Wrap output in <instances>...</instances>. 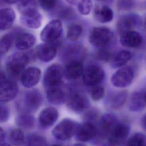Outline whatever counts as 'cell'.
Listing matches in <instances>:
<instances>
[{"label": "cell", "mask_w": 146, "mask_h": 146, "mask_svg": "<svg viewBox=\"0 0 146 146\" xmlns=\"http://www.w3.org/2000/svg\"><path fill=\"white\" fill-rule=\"evenodd\" d=\"M29 62V57L25 53L15 52L10 55L6 62V68L12 76L17 77L25 70Z\"/></svg>", "instance_id": "1"}, {"label": "cell", "mask_w": 146, "mask_h": 146, "mask_svg": "<svg viewBox=\"0 0 146 146\" xmlns=\"http://www.w3.org/2000/svg\"><path fill=\"white\" fill-rule=\"evenodd\" d=\"M113 38V34L107 27H95L90 32L89 41L94 47L104 48L108 46Z\"/></svg>", "instance_id": "2"}, {"label": "cell", "mask_w": 146, "mask_h": 146, "mask_svg": "<svg viewBox=\"0 0 146 146\" xmlns=\"http://www.w3.org/2000/svg\"><path fill=\"white\" fill-rule=\"evenodd\" d=\"M78 124L74 120L66 118L58 123L52 130V135L58 140H70L75 133Z\"/></svg>", "instance_id": "3"}, {"label": "cell", "mask_w": 146, "mask_h": 146, "mask_svg": "<svg viewBox=\"0 0 146 146\" xmlns=\"http://www.w3.org/2000/svg\"><path fill=\"white\" fill-rule=\"evenodd\" d=\"M42 102L43 97L41 93L36 89L30 90L25 93L19 107L21 112H34L40 107Z\"/></svg>", "instance_id": "4"}, {"label": "cell", "mask_w": 146, "mask_h": 146, "mask_svg": "<svg viewBox=\"0 0 146 146\" xmlns=\"http://www.w3.org/2000/svg\"><path fill=\"white\" fill-rule=\"evenodd\" d=\"M63 26L59 19H53L49 22L40 33V39L43 42L54 43L61 36Z\"/></svg>", "instance_id": "5"}, {"label": "cell", "mask_w": 146, "mask_h": 146, "mask_svg": "<svg viewBox=\"0 0 146 146\" xmlns=\"http://www.w3.org/2000/svg\"><path fill=\"white\" fill-rule=\"evenodd\" d=\"M105 72L103 69L96 64H90L86 67L82 74L83 82L88 86L99 84L104 79Z\"/></svg>", "instance_id": "6"}, {"label": "cell", "mask_w": 146, "mask_h": 146, "mask_svg": "<svg viewBox=\"0 0 146 146\" xmlns=\"http://www.w3.org/2000/svg\"><path fill=\"white\" fill-rule=\"evenodd\" d=\"M64 75L63 68L58 64L50 66L43 75V84L47 88L60 86Z\"/></svg>", "instance_id": "7"}, {"label": "cell", "mask_w": 146, "mask_h": 146, "mask_svg": "<svg viewBox=\"0 0 146 146\" xmlns=\"http://www.w3.org/2000/svg\"><path fill=\"white\" fill-rule=\"evenodd\" d=\"M134 77L133 69L129 66L121 67L111 76V83L118 88H124L129 86Z\"/></svg>", "instance_id": "8"}, {"label": "cell", "mask_w": 146, "mask_h": 146, "mask_svg": "<svg viewBox=\"0 0 146 146\" xmlns=\"http://www.w3.org/2000/svg\"><path fill=\"white\" fill-rule=\"evenodd\" d=\"M141 24V19L140 15L136 13H129L119 18L117 22L116 28L118 33L120 35L126 31L132 30Z\"/></svg>", "instance_id": "9"}, {"label": "cell", "mask_w": 146, "mask_h": 146, "mask_svg": "<svg viewBox=\"0 0 146 146\" xmlns=\"http://www.w3.org/2000/svg\"><path fill=\"white\" fill-rule=\"evenodd\" d=\"M129 132V128L127 125L117 122L108 136V143L113 145L121 144L128 137Z\"/></svg>", "instance_id": "10"}, {"label": "cell", "mask_w": 146, "mask_h": 146, "mask_svg": "<svg viewBox=\"0 0 146 146\" xmlns=\"http://www.w3.org/2000/svg\"><path fill=\"white\" fill-rule=\"evenodd\" d=\"M98 134L96 126L89 121L78 124L74 136L75 139L80 142H87L94 138Z\"/></svg>", "instance_id": "11"}, {"label": "cell", "mask_w": 146, "mask_h": 146, "mask_svg": "<svg viewBox=\"0 0 146 146\" xmlns=\"http://www.w3.org/2000/svg\"><path fill=\"white\" fill-rule=\"evenodd\" d=\"M41 77L40 70L36 67H30L21 74V82L25 87L31 88L36 85Z\"/></svg>", "instance_id": "12"}, {"label": "cell", "mask_w": 146, "mask_h": 146, "mask_svg": "<svg viewBox=\"0 0 146 146\" xmlns=\"http://www.w3.org/2000/svg\"><path fill=\"white\" fill-rule=\"evenodd\" d=\"M21 22L31 29H38L42 24V15L37 9H31L21 13Z\"/></svg>", "instance_id": "13"}, {"label": "cell", "mask_w": 146, "mask_h": 146, "mask_svg": "<svg viewBox=\"0 0 146 146\" xmlns=\"http://www.w3.org/2000/svg\"><path fill=\"white\" fill-rule=\"evenodd\" d=\"M19 88L12 80H6L0 86V102L7 103L13 100L17 95Z\"/></svg>", "instance_id": "14"}, {"label": "cell", "mask_w": 146, "mask_h": 146, "mask_svg": "<svg viewBox=\"0 0 146 146\" xmlns=\"http://www.w3.org/2000/svg\"><path fill=\"white\" fill-rule=\"evenodd\" d=\"M58 116V111L54 107H50L43 109L38 117L40 127L44 129L51 127L57 120Z\"/></svg>", "instance_id": "15"}, {"label": "cell", "mask_w": 146, "mask_h": 146, "mask_svg": "<svg viewBox=\"0 0 146 146\" xmlns=\"http://www.w3.org/2000/svg\"><path fill=\"white\" fill-rule=\"evenodd\" d=\"M57 49L52 43H45L38 45L35 49L37 58L43 62H48L52 60L56 55Z\"/></svg>", "instance_id": "16"}, {"label": "cell", "mask_w": 146, "mask_h": 146, "mask_svg": "<svg viewBox=\"0 0 146 146\" xmlns=\"http://www.w3.org/2000/svg\"><path fill=\"white\" fill-rule=\"evenodd\" d=\"M120 41L124 47L137 48L141 45L143 39L142 36L138 32L132 30L120 34Z\"/></svg>", "instance_id": "17"}, {"label": "cell", "mask_w": 146, "mask_h": 146, "mask_svg": "<svg viewBox=\"0 0 146 146\" xmlns=\"http://www.w3.org/2000/svg\"><path fill=\"white\" fill-rule=\"evenodd\" d=\"M88 105L87 99L83 95L74 93L70 95L67 100V107L72 111L79 112L86 109Z\"/></svg>", "instance_id": "18"}, {"label": "cell", "mask_w": 146, "mask_h": 146, "mask_svg": "<svg viewBox=\"0 0 146 146\" xmlns=\"http://www.w3.org/2000/svg\"><path fill=\"white\" fill-rule=\"evenodd\" d=\"M83 70V66L81 62L72 60L67 63L63 68L64 76L68 79H77L82 76Z\"/></svg>", "instance_id": "19"}, {"label": "cell", "mask_w": 146, "mask_h": 146, "mask_svg": "<svg viewBox=\"0 0 146 146\" xmlns=\"http://www.w3.org/2000/svg\"><path fill=\"white\" fill-rule=\"evenodd\" d=\"M94 18L100 23H108L111 22L114 16L113 10L107 5L97 6L93 11Z\"/></svg>", "instance_id": "20"}, {"label": "cell", "mask_w": 146, "mask_h": 146, "mask_svg": "<svg viewBox=\"0 0 146 146\" xmlns=\"http://www.w3.org/2000/svg\"><path fill=\"white\" fill-rule=\"evenodd\" d=\"M35 43L34 35L29 33H21L17 35L15 44L19 50H27L31 48Z\"/></svg>", "instance_id": "21"}, {"label": "cell", "mask_w": 146, "mask_h": 146, "mask_svg": "<svg viewBox=\"0 0 146 146\" xmlns=\"http://www.w3.org/2000/svg\"><path fill=\"white\" fill-rule=\"evenodd\" d=\"M146 106V99L144 92H134L129 98L128 103L129 110L133 112L142 110Z\"/></svg>", "instance_id": "22"}, {"label": "cell", "mask_w": 146, "mask_h": 146, "mask_svg": "<svg viewBox=\"0 0 146 146\" xmlns=\"http://www.w3.org/2000/svg\"><path fill=\"white\" fill-rule=\"evenodd\" d=\"M16 17L14 11L10 8L0 9V31H4L10 29Z\"/></svg>", "instance_id": "23"}, {"label": "cell", "mask_w": 146, "mask_h": 146, "mask_svg": "<svg viewBox=\"0 0 146 146\" xmlns=\"http://www.w3.org/2000/svg\"><path fill=\"white\" fill-rule=\"evenodd\" d=\"M46 95L48 101L52 104H62L66 100L65 92L59 86L48 88Z\"/></svg>", "instance_id": "24"}, {"label": "cell", "mask_w": 146, "mask_h": 146, "mask_svg": "<svg viewBox=\"0 0 146 146\" xmlns=\"http://www.w3.org/2000/svg\"><path fill=\"white\" fill-rule=\"evenodd\" d=\"M117 122V118L115 115L111 113L104 114L100 121L101 132L108 136L112 128Z\"/></svg>", "instance_id": "25"}, {"label": "cell", "mask_w": 146, "mask_h": 146, "mask_svg": "<svg viewBox=\"0 0 146 146\" xmlns=\"http://www.w3.org/2000/svg\"><path fill=\"white\" fill-rule=\"evenodd\" d=\"M127 96L128 93L125 91H119L113 93L107 100L108 104L111 108L118 109L125 103Z\"/></svg>", "instance_id": "26"}, {"label": "cell", "mask_w": 146, "mask_h": 146, "mask_svg": "<svg viewBox=\"0 0 146 146\" xmlns=\"http://www.w3.org/2000/svg\"><path fill=\"white\" fill-rule=\"evenodd\" d=\"M15 123L20 128L24 129L33 128L35 123L34 117L26 112H21L15 118Z\"/></svg>", "instance_id": "27"}, {"label": "cell", "mask_w": 146, "mask_h": 146, "mask_svg": "<svg viewBox=\"0 0 146 146\" xmlns=\"http://www.w3.org/2000/svg\"><path fill=\"white\" fill-rule=\"evenodd\" d=\"M131 53L126 50H122L112 56L110 60L111 66L113 68H119L124 66L131 59Z\"/></svg>", "instance_id": "28"}, {"label": "cell", "mask_w": 146, "mask_h": 146, "mask_svg": "<svg viewBox=\"0 0 146 146\" xmlns=\"http://www.w3.org/2000/svg\"><path fill=\"white\" fill-rule=\"evenodd\" d=\"M70 5L77 7L78 11L83 15H87L91 12L93 4L91 0H66Z\"/></svg>", "instance_id": "29"}, {"label": "cell", "mask_w": 146, "mask_h": 146, "mask_svg": "<svg viewBox=\"0 0 146 146\" xmlns=\"http://www.w3.org/2000/svg\"><path fill=\"white\" fill-rule=\"evenodd\" d=\"M25 136L21 129H14L11 130L8 137L9 141L13 145H20L25 143Z\"/></svg>", "instance_id": "30"}, {"label": "cell", "mask_w": 146, "mask_h": 146, "mask_svg": "<svg viewBox=\"0 0 146 146\" xmlns=\"http://www.w3.org/2000/svg\"><path fill=\"white\" fill-rule=\"evenodd\" d=\"M83 29L78 24H72L70 25L67 31V38L69 40L74 41L77 40L82 35Z\"/></svg>", "instance_id": "31"}, {"label": "cell", "mask_w": 146, "mask_h": 146, "mask_svg": "<svg viewBox=\"0 0 146 146\" xmlns=\"http://www.w3.org/2000/svg\"><path fill=\"white\" fill-rule=\"evenodd\" d=\"M14 42V36L12 34L8 33L4 35L0 39V53L5 54L11 48Z\"/></svg>", "instance_id": "32"}, {"label": "cell", "mask_w": 146, "mask_h": 146, "mask_svg": "<svg viewBox=\"0 0 146 146\" xmlns=\"http://www.w3.org/2000/svg\"><path fill=\"white\" fill-rule=\"evenodd\" d=\"M47 142L44 136L35 133L30 134L25 139L26 144L28 145H47Z\"/></svg>", "instance_id": "33"}, {"label": "cell", "mask_w": 146, "mask_h": 146, "mask_svg": "<svg viewBox=\"0 0 146 146\" xmlns=\"http://www.w3.org/2000/svg\"><path fill=\"white\" fill-rule=\"evenodd\" d=\"M127 144L129 146H145L146 136L141 133H136L129 137Z\"/></svg>", "instance_id": "34"}, {"label": "cell", "mask_w": 146, "mask_h": 146, "mask_svg": "<svg viewBox=\"0 0 146 146\" xmlns=\"http://www.w3.org/2000/svg\"><path fill=\"white\" fill-rule=\"evenodd\" d=\"M37 0H21L18 5V9L21 13L26 11L37 9Z\"/></svg>", "instance_id": "35"}, {"label": "cell", "mask_w": 146, "mask_h": 146, "mask_svg": "<svg viewBox=\"0 0 146 146\" xmlns=\"http://www.w3.org/2000/svg\"><path fill=\"white\" fill-rule=\"evenodd\" d=\"M92 87H93L90 91V95L92 99L95 101L100 100L104 95L105 90L104 87L99 84H97Z\"/></svg>", "instance_id": "36"}, {"label": "cell", "mask_w": 146, "mask_h": 146, "mask_svg": "<svg viewBox=\"0 0 146 146\" xmlns=\"http://www.w3.org/2000/svg\"><path fill=\"white\" fill-rule=\"evenodd\" d=\"M37 1L43 10L50 11L56 6L58 0H37Z\"/></svg>", "instance_id": "37"}, {"label": "cell", "mask_w": 146, "mask_h": 146, "mask_svg": "<svg viewBox=\"0 0 146 146\" xmlns=\"http://www.w3.org/2000/svg\"><path fill=\"white\" fill-rule=\"evenodd\" d=\"M134 0H117V7L120 10H129L133 6Z\"/></svg>", "instance_id": "38"}, {"label": "cell", "mask_w": 146, "mask_h": 146, "mask_svg": "<svg viewBox=\"0 0 146 146\" xmlns=\"http://www.w3.org/2000/svg\"><path fill=\"white\" fill-rule=\"evenodd\" d=\"M10 113L8 108L0 104V123H3L6 121L9 117Z\"/></svg>", "instance_id": "39"}, {"label": "cell", "mask_w": 146, "mask_h": 146, "mask_svg": "<svg viewBox=\"0 0 146 146\" xmlns=\"http://www.w3.org/2000/svg\"><path fill=\"white\" fill-rule=\"evenodd\" d=\"M97 56L99 60L104 61H107L109 60H110L112 58L111 54L108 51H105L104 50H102L98 52L97 54Z\"/></svg>", "instance_id": "40"}, {"label": "cell", "mask_w": 146, "mask_h": 146, "mask_svg": "<svg viewBox=\"0 0 146 146\" xmlns=\"http://www.w3.org/2000/svg\"><path fill=\"white\" fill-rule=\"evenodd\" d=\"M6 80L7 78L5 73L3 71L0 70V86L2 85Z\"/></svg>", "instance_id": "41"}, {"label": "cell", "mask_w": 146, "mask_h": 146, "mask_svg": "<svg viewBox=\"0 0 146 146\" xmlns=\"http://www.w3.org/2000/svg\"><path fill=\"white\" fill-rule=\"evenodd\" d=\"M5 138V133L3 129L0 127V145H3Z\"/></svg>", "instance_id": "42"}, {"label": "cell", "mask_w": 146, "mask_h": 146, "mask_svg": "<svg viewBox=\"0 0 146 146\" xmlns=\"http://www.w3.org/2000/svg\"><path fill=\"white\" fill-rule=\"evenodd\" d=\"M141 125L143 128L146 131V113L144 115L141 119Z\"/></svg>", "instance_id": "43"}, {"label": "cell", "mask_w": 146, "mask_h": 146, "mask_svg": "<svg viewBox=\"0 0 146 146\" xmlns=\"http://www.w3.org/2000/svg\"><path fill=\"white\" fill-rule=\"evenodd\" d=\"M5 3L7 4H14L19 2L21 0H3Z\"/></svg>", "instance_id": "44"}, {"label": "cell", "mask_w": 146, "mask_h": 146, "mask_svg": "<svg viewBox=\"0 0 146 146\" xmlns=\"http://www.w3.org/2000/svg\"><path fill=\"white\" fill-rule=\"evenodd\" d=\"M144 26L145 29H146V18H145V19H144Z\"/></svg>", "instance_id": "45"}, {"label": "cell", "mask_w": 146, "mask_h": 146, "mask_svg": "<svg viewBox=\"0 0 146 146\" xmlns=\"http://www.w3.org/2000/svg\"><path fill=\"white\" fill-rule=\"evenodd\" d=\"M96 1H106L107 0H96Z\"/></svg>", "instance_id": "46"}, {"label": "cell", "mask_w": 146, "mask_h": 146, "mask_svg": "<svg viewBox=\"0 0 146 146\" xmlns=\"http://www.w3.org/2000/svg\"><path fill=\"white\" fill-rule=\"evenodd\" d=\"M144 93H145V99H146V91L144 92Z\"/></svg>", "instance_id": "47"}, {"label": "cell", "mask_w": 146, "mask_h": 146, "mask_svg": "<svg viewBox=\"0 0 146 146\" xmlns=\"http://www.w3.org/2000/svg\"><path fill=\"white\" fill-rule=\"evenodd\" d=\"M0 54H1V53H0Z\"/></svg>", "instance_id": "48"}]
</instances>
